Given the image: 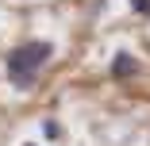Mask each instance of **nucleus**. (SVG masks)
I'll use <instances>...</instances> for the list:
<instances>
[{
    "label": "nucleus",
    "instance_id": "obj_1",
    "mask_svg": "<svg viewBox=\"0 0 150 146\" xmlns=\"http://www.w3.org/2000/svg\"><path fill=\"white\" fill-rule=\"evenodd\" d=\"M50 54H54V42H46V39H31V42L16 46L8 54V81L16 89H35L39 69L50 62Z\"/></svg>",
    "mask_w": 150,
    "mask_h": 146
},
{
    "label": "nucleus",
    "instance_id": "obj_2",
    "mask_svg": "<svg viewBox=\"0 0 150 146\" xmlns=\"http://www.w3.org/2000/svg\"><path fill=\"white\" fill-rule=\"evenodd\" d=\"M135 73H139V58H135V54H127V50H119V54L112 58V77L127 81V77H135Z\"/></svg>",
    "mask_w": 150,
    "mask_h": 146
},
{
    "label": "nucleus",
    "instance_id": "obj_3",
    "mask_svg": "<svg viewBox=\"0 0 150 146\" xmlns=\"http://www.w3.org/2000/svg\"><path fill=\"white\" fill-rule=\"evenodd\" d=\"M42 135H46L50 142H58V138H62V123H58V119H46V123H42Z\"/></svg>",
    "mask_w": 150,
    "mask_h": 146
},
{
    "label": "nucleus",
    "instance_id": "obj_4",
    "mask_svg": "<svg viewBox=\"0 0 150 146\" xmlns=\"http://www.w3.org/2000/svg\"><path fill=\"white\" fill-rule=\"evenodd\" d=\"M131 12L135 16H150V0H131Z\"/></svg>",
    "mask_w": 150,
    "mask_h": 146
}]
</instances>
